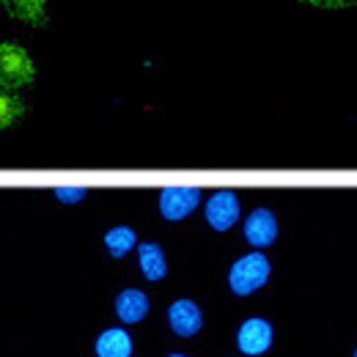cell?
Instances as JSON below:
<instances>
[{"instance_id": "9c48e42d", "label": "cell", "mask_w": 357, "mask_h": 357, "mask_svg": "<svg viewBox=\"0 0 357 357\" xmlns=\"http://www.w3.org/2000/svg\"><path fill=\"white\" fill-rule=\"evenodd\" d=\"M137 264L146 280L157 283L168 275V259H165V250L157 245V242H140L137 245Z\"/></svg>"}, {"instance_id": "e0dca14e", "label": "cell", "mask_w": 357, "mask_h": 357, "mask_svg": "<svg viewBox=\"0 0 357 357\" xmlns=\"http://www.w3.org/2000/svg\"><path fill=\"white\" fill-rule=\"evenodd\" d=\"M355 357H357V352H355Z\"/></svg>"}, {"instance_id": "4fadbf2b", "label": "cell", "mask_w": 357, "mask_h": 357, "mask_svg": "<svg viewBox=\"0 0 357 357\" xmlns=\"http://www.w3.org/2000/svg\"><path fill=\"white\" fill-rule=\"evenodd\" d=\"M25 110H28L25 102H22L17 93L0 89V130L17 127V124L25 119Z\"/></svg>"}, {"instance_id": "9a60e30c", "label": "cell", "mask_w": 357, "mask_h": 357, "mask_svg": "<svg viewBox=\"0 0 357 357\" xmlns=\"http://www.w3.org/2000/svg\"><path fill=\"white\" fill-rule=\"evenodd\" d=\"M86 195H89L86 187H55V198H58L61 204H77V201H83Z\"/></svg>"}, {"instance_id": "5b68a950", "label": "cell", "mask_w": 357, "mask_h": 357, "mask_svg": "<svg viewBox=\"0 0 357 357\" xmlns=\"http://www.w3.org/2000/svg\"><path fill=\"white\" fill-rule=\"evenodd\" d=\"M245 239L253 245V248H269L275 239H278V218L272 215V209L267 206H259L248 215L245 220Z\"/></svg>"}, {"instance_id": "52a82bcc", "label": "cell", "mask_w": 357, "mask_h": 357, "mask_svg": "<svg viewBox=\"0 0 357 357\" xmlns=\"http://www.w3.org/2000/svg\"><path fill=\"white\" fill-rule=\"evenodd\" d=\"M239 349L245 355H264L272 344V327H269L267 319H248L242 327H239Z\"/></svg>"}, {"instance_id": "7c38bea8", "label": "cell", "mask_w": 357, "mask_h": 357, "mask_svg": "<svg viewBox=\"0 0 357 357\" xmlns=\"http://www.w3.org/2000/svg\"><path fill=\"white\" fill-rule=\"evenodd\" d=\"M137 245V234H135L130 225H116L105 234V248L113 259H124L130 250Z\"/></svg>"}, {"instance_id": "3957f363", "label": "cell", "mask_w": 357, "mask_h": 357, "mask_svg": "<svg viewBox=\"0 0 357 357\" xmlns=\"http://www.w3.org/2000/svg\"><path fill=\"white\" fill-rule=\"evenodd\" d=\"M198 204H201V190L198 187L174 184V187H165L160 192V215L165 220H174V223L190 218Z\"/></svg>"}, {"instance_id": "30bf717a", "label": "cell", "mask_w": 357, "mask_h": 357, "mask_svg": "<svg viewBox=\"0 0 357 357\" xmlns=\"http://www.w3.org/2000/svg\"><path fill=\"white\" fill-rule=\"evenodd\" d=\"M116 313H119L121 321L135 324V321H140L149 313V297L140 289H124L116 297Z\"/></svg>"}, {"instance_id": "8992f818", "label": "cell", "mask_w": 357, "mask_h": 357, "mask_svg": "<svg viewBox=\"0 0 357 357\" xmlns=\"http://www.w3.org/2000/svg\"><path fill=\"white\" fill-rule=\"evenodd\" d=\"M0 8L22 22V25H31V28H45L50 22V8H47V0H0Z\"/></svg>"}, {"instance_id": "6da1fadb", "label": "cell", "mask_w": 357, "mask_h": 357, "mask_svg": "<svg viewBox=\"0 0 357 357\" xmlns=\"http://www.w3.org/2000/svg\"><path fill=\"white\" fill-rule=\"evenodd\" d=\"M36 80V63L31 52L22 45L0 42V89L17 91L33 86Z\"/></svg>"}, {"instance_id": "7a4b0ae2", "label": "cell", "mask_w": 357, "mask_h": 357, "mask_svg": "<svg viewBox=\"0 0 357 357\" xmlns=\"http://www.w3.org/2000/svg\"><path fill=\"white\" fill-rule=\"evenodd\" d=\"M269 259L264 253H248V256H242V259H236L231 269H228V286H231V291L234 294H239V297H248V294H253V291H259L264 283L269 280Z\"/></svg>"}, {"instance_id": "277c9868", "label": "cell", "mask_w": 357, "mask_h": 357, "mask_svg": "<svg viewBox=\"0 0 357 357\" xmlns=\"http://www.w3.org/2000/svg\"><path fill=\"white\" fill-rule=\"evenodd\" d=\"M239 220V198L231 190H218L206 201V223L215 231H228Z\"/></svg>"}, {"instance_id": "2e32d148", "label": "cell", "mask_w": 357, "mask_h": 357, "mask_svg": "<svg viewBox=\"0 0 357 357\" xmlns=\"http://www.w3.org/2000/svg\"><path fill=\"white\" fill-rule=\"evenodd\" d=\"M171 357H184V355H171Z\"/></svg>"}, {"instance_id": "ba28073f", "label": "cell", "mask_w": 357, "mask_h": 357, "mask_svg": "<svg viewBox=\"0 0 357 357\" xmlns=\"http://www.w3.org/2000/svg\"><path fill=\"white\" fill-rule=\"evenodd\" d=\"M168 321H171V330L181 338H190L204 327L201 308L192 300H176L171 305V311H168Z\"/></svg>"}, {"instance_id": "5bb4252c", "label": "cell", "mask_w": 357, "mask_h": 357, "mask_svg": "<svg viewBox=\"0 0 357 357\" xmlns=\"http://www.w3.org/2000/svg\"><path fill=\"white\" fill-rule=\"evenodd\" d=\"M300 3L316 11H349L357 6V0H300Z\"/></svg>"}, {"instance_id": "8fae6325", "label": "cell", "mask_w": 357, "mask_h": 357, "mask_svg": "<svg viewBox=\"0 0 357 357\" xmlns=\"http://www.w3.org/2000/svg\"><path fill=\"white\" fill-rule=\"evenodd\" d=\"M96 355L99 357H130L132 355V338L127 330H105L96 338Z\"/></svg>"}]
</instances>
